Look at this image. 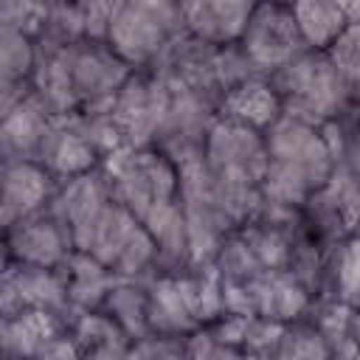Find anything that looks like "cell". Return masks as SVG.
Segmentation results:
<instances>
[{
  "instance_id": "32",
  "label": "cell",
  "mask_w": 360,
  "mask_h": 360,
  "mask_svg": "<svg viewBox=\"0 0 360 360\" xmlns=\"http://www.w3.org/2000/svg\"><path fill=\"white\" fill-rule=\"evenodd\" d=\"M340 160L346 163V169L352 172V177L360 186V124L343 132V149H340Z\"/></svg>"
},
{
  "instance_id": "22",
  "label": "cell",
  "mask_w": 360,
  "mask_h": 360,
  "mask_svg": "<svg viewBox=\"0 0 360 360\" xmlns=\"http://www.w3.org/2000/svg\"><path fill=\"white\" fill-rule=\"evenodd\" d=\"M143 222L121 202H115L110 197V202L104 205L84 250L93 253L98 262H104L110 270H115V264L121 262V256L138 242V236L143 233Z\"/></svg>"
},
{
  "instance_id": "30",
  "label": "cell",
  "mask_w": 360,
  "mask_h": 360,
  "mask_svg": "<svg viewBox=\"0 0 360 360\" xmlns=\"http://www.w3.org/2000/svg\"><path fill=\"white\" fill-rule=\"evenodd\" d=\"M48 8L39 0H0V25L22 31L28 37H39L45 25Z\"/></svg>"
},
{
  "instance_id": "1",
  "label": "cell",
  "mask_w": 360,
  "mask_h": 360,
  "mask_svg": "<svg viewBox=\"0 0 360 360\" xmlns=\"http://www.w3.org/2000/svg\"><path fill=\"white\" fill-rule=\"evenodd\" d=\"M343 127H315L290 115H281L267 132V177L262 200L284 208H304L309 194L321 188L335 172L343 149Z\"/></svg>"
},
{
  "instance_id": "23",
  "label": "cell",
  "mask_w": 360,
  "mask_h": 360,
  "mask_svg": "<svg viewBox=\"0 0 360 360\" xmlns=\"http://www.w3.org/2000/svg\"><path fill=\"white\" fill-rule=\"evenodd\" d=\"M73 309H98L118 276L87 250H73L62 264Z\"/></svg>"
},
{
  "instance_id": "37",
  "label": "cell",
  "mask_w": 360,
  "mask_h": 360,
  "mask_svg": "<svg viewBox=\"0 0 360 360\" xmlns=\"http://www.w3.org/2000/svg\"><path fill=\"white\" fill-rule=\"evenodd\" d=\"M183 3H186V0H183Z\"/></svg>"
},
{
  "instance_id": "12",
  "label": "cell",
  "mask_w": 360,
  "mask_h": 360,
  "mask_svg": "<svg viewBox=\"0 0 360 360\" xmlns=\"http://www.w3.org/2000/svg\"><path fill=\"white\" fill-rule=\"evenodd\" d=\"M3 236H6V259L39 264V267H62L68 256L76 250L70 231L59 222V217L51 208H42L3 228Z\"/></svg>"
},
{
  "instance_id": "2",
  "label": "cell",
  "mask_w": 360,
  "mask_h": 360,
  "mask_svg": "<svg viewBox=\"0 0 360 360\" xmlns=\"http://www.w3.org/2000/svg\"><path fill=\"white\" fill-rule=\"evenodd\" d=\"M281 96L284 115L326 127L352 129L360 124V96L338 73L326 51H307L270 76Z\"/></svg>"
},
{
  "instance_id": "8",
  "label": "cell",
  "mask_w": 360,
  "mask_h": 360,
  "mask_svg": "<svg viewBox=\"0 0 360 360\" xmlns=\"http://www.w3.org/2000/svg\"><path fill=\"white\" fill-rule=\"evenodd\" d=\"M73 90L79 98V110H101L110 107L127 79L135 73L129 62H124L104 39H82L68 48Z\"/></svg>"
},
{
  "instance_id": "17",
  "label": "cell",
  "mask_w": 360,
  "mask_h": 360,
  "mask_svg": "<svg viewBox=\"0 0 360 360\" xmlns=\"http://www.w3.org/2000/svg\"><path fill=\"white\" fill-rule=\"evenodd\" d=\"M284 115V104L270 76H250L233 84L217 101V118L250 127L256 132H267Z\"/></svg>"
},
{
  "instance_id": "19",
  "label": "cell",
  "mask_w": 360,
  "mask_h": 360,
  "mask_svg": "<svg viewBox=\"0 0 360 360\" xmlns=\"http://www.w3.org/2000/svg\"><path fill=\"white\" fill-rule=\"evenodd\" d=\"M70 318L48 309H22L0 318V349L6 357H42L45 346L68 332Z\"/></svg>"
},
{
  "instance_id": "21",
  "label": "cell",
  "mask_w": 360,
  "mask_h": 360,
  "mask_svg": "<svg viewBox=\"0 0 360 360\" xmlns=\"http://www.w3.org/2000/svg\"><path fill=\"white\" fill-rule=\"evenodd\" d=\"M68 329L79 357H129L132 338L104 309H73Z\"/></svg>"
},
{
  "instance_id": "20",
  "label": "cell",
  "mask_w": 360,
  "mask_h": 360,
  "mask_svg": "<svg viewBox=\"0 0 360 360\" xmlns=\"http://www.w3.org/2000/svg\"><path fill=\"white\" fill-rule=\"evenodd\" d=\"M141 222L146 225V231L152 233V239L158 245V273H177V270L191 267L188 228H186L180 197L160 202Z\"/></svg>"
},
{
  "instance_id": "4",
  "label": "cell",
  "mask_w": 360,
  "mask_h": 360,
  "mask_svg": "<svg viewBox=\"0 0 360 360\" xmlns=\"http://www.w3.org/2000/svg\"><path fill=\"white\" fill-rule=\"evenodd\" d=\"M155 70H160L166 79L186 87L188 93L211 101L214 107L233 84H239L250 76H262V73H256L250 59L242 53L239 42L236 45H211V42L191 37L188 31H180L172 37V42L166 45Z\"/></svg>"
},
{
  "instance_id": "9",
  "label": "cell",
  "mask_w": 360,
  "mask_h": 360,
  "mask_svg": "<svg viewBox=\"0 0 360 360\" xmlns=\"http://www.w3.org/2000/svg\"><path fill=\"white\" fill-rule=\"evenodd\" d=\"M166 79L155 70H135L110 104V115L121 129L124 146H155L163 110H166Z\"/></svg>"
},
{
  "instance_id": "25",
  "label": "cell",
  "mask_w": 360,
  "mask_h": 360,
  "mask_svg": "<svg viewBox=\"0 0 360 360\" xmlns=\"http://www.w3.org/2000/svg\"><path fill=\"white\" fill-rule=\"evenodd\" d=\"M321 295L360 307V231L329 248Z\"/></svg>"
},
{
  "instance_id": "10",
  "label": "cell",
  "mask_w": 360,
  "mask_h": 360,
  "mask_svg": "<svg viewBox=\"0 0 360 360\" xmlns=\"http://www.w3.org/2000/svg\"><path fill=\"white\" fill-rule=\"evenodd\" d=\"M174 34L180 31L169 28L155 11H149L138 0H118L104 42L135 70H146L158 65Z\"/></svg>"
},
{
  "instance_id": "35",
  "label": "cell",
  "mask_w": 360,
  "mask_h": 360,
  "mask_svg": "<svg viewBox=\"0 0 360 360\" xmlns=\"http://www.w3.org/2000/svg\"><path fill=\"white\" fill-rule=\"evenodd\" d=\"M45 8H53V6H62V3H70V0H39Z\"/></svg>"
},
{
  "instance_id": "15",
  "label": "cell",
  "mask_w": 360,
  "mask_h": 360,
  "mask_svg": "<svg viewBox=\"0 0 360 360\" xmlns=\"http://www.w3.org/2000/svg\"><path fill=\"white\" fill-rule=\"evenodd\" d=\"M0 152L3 160H39L45 141L56 124V118L45 110V104L34 96V90L20 98L14 107L0 112Z\"/></svg>"
},
{
  "instance_id": "29",
  "label": "cell",
  "mask_w": 360,
  "mask_h": 360,
  "mask_svg": "<svg viewBox=\"0 0 360 360\" xmlns=\"http://www.w3.org/2000/svg\"><path fill=\"white\" fill-rule=\"evenodd\" d=\"M326 56L346 79V84L360 96V22H352L329 48Z\"/></svg>"
},
{
  "instance_id": "24",
  "label": "cell",
  "mask_w": 360,
  "mask_h": 360,
  "mask_svg": "<svg viewBox=\"0 0 360 360\" xmlns=\"http://www.w3.org/2000/svg\"><path fill=\"white\" fill-rule=\"evenodd\" d=\"M290 8L312 51H326L352 25L340 0H295Z\"/></svg>"
},
{
  "instance_id": "16",
  "label": "cell",
  "mask_w": 360,
  "mask_h": 360,
  "mask_svg": "<svg viewBox=\"0 0 360 360\" xmlns=\"http://www.w3.org/2000/svg\"><path fill=\"white\" fill-rule=\"evenodd\" d=\"M259 0H186L183 31L211 45H236Z\"/></svg>"
},
{
  "instance_id": "28",
  "label": "cell",
  "mask_w": 360,
  "mask_h": 360,
  "mask_svg": "<svg viewBox=\"0 0 360 360\" xmlns=\"http://www.w3.org/2000/svg\"><path fill=\"white\" fill-rule=\"evenodd\" d=\"M276 357H332V349L315 321L304 315L281 323Z\"/></svg>"
},
{
  "instance_id": "5",
  "label": "cell",
  "mask_w": 360,
  "mask_h": 360,
  "mask_svg": "<svg viewBox=\"0 0 360 360\" xmlns=\"http://www.w3.org/2000/svg\"><path fill=\"white\" fill-rule=\"evenodd\" d=\"M110 197L143 219L160 202L180 197V169L158 146H124L101 160Z\"/></svg>"
},
{
  "instance_id": "7",
  "label": "cell",
  "mask_w": 360,
  "mask_h": 360,
  "mask_svg": "<svg viewBox=\"0 0 360 360\" xmlns=\"http://www.w3.org/2000/svg\"><path fill=\"white\" fill-rule=\"evenodd\" d=\"M301 217L309 233L326 248L360 231V186L343 160H338L329 180L309 194Z\"/></svg>"
},
{
  "instance_id": "3",
  "label": "cell",
  "mask_w": 360,
  "mask_h": 360,
  "mask_svg": "<svg viewBox=\"0 0 360 360\" xmlns=\"http://www.w3.org/2000/svg\"><path fill=\"white\" fill-rule=\"evenodd\" d=\"M202 158L219 183L236 225L248 222L262 205V186L270 163L264 132L217 118L208 129Z\"/></svg>"
},
{
  "instance_id": "36",
  "label": "cell",
  "mask_w": 360,
  "mask_h": 360,
  "mask_svg": "<svg viewBox=\"0 0 360 360\" xmlns=\"http://www.w3.org/2000/svg\"><path fill=\"white\" fill-rule=\"evenodd\" d=\"M270 3H281V6H292L295 0H270Z\"/></svg>"
},
{
  "instance_id": "26",
  "label": "cell",
  "mask_w": 360,
  "mask_h": 360,
  "mask_svg": "<svg viewBox=\"0 0 360 360\" xmlns=\"http://www.w3.org/2000/svg\"><path fill=\"white\" fill-rule=\"evenodd\" d=\"M98 309L110 312L132 340H138L141 335L152 332L149 329V290H146V278H118L110 287V292H107V298H104V304Z\"/></svg>"
},
{
  "instance_id": "27",
  "label": "cell",
  "mask_w": 360,
  "mask_h": 360,
  "mask_svg": "<svg viewBox=\"0 0 360 360\" xmlns=\"http://www.w3.org/2000/svg\"><path fill=\"white\" fill-rule=\"evenodd\" d=\"M37 70V39L0 25V90L28 87Z\"/></svg>"
},
{
  "instance_id": "33",
  "label": "cell",
  "mask_w": 360,
  "mask_h": 360,
  "mask_svg": "<svg viewBox=\"0 0 360 360\" xmlns=\"http://www.w3.org/2000/svg\"><path fill=\"white\" fill-rule=\"evenodd\" d=\"M346 338L354 346V357H360V307H352L349 323H346Z\"/></svg>"
},
{
  "instance_id": "14",
  "label": "cell",
  "mask_w": 360,
  "mask_h": 360,
  "mask_svg": "<svg viewBox=\"0 0 360 360\" xmlns=\"http://www.w3.org/2000/svg\"><path fill=\"white\" fill-rule=\"evenodd\" d=\"M59 180L39 160H3V197L0 222L3 228L51 205Z\"/></svg>"
},
{
  "instance_id": "13",
  "label": "cell",
  "mask_w": 360,
  "mask_h": 360,
  "mask_svg": "<svg viewBox=\"0 0 360 360\" xmlns=\"http://www.w3.org/2000/svg\"><path fill=\"white\" fill-rule=\"evenodd\" d=\"M107 202H110L107 180H104L101 169H93L87 174L62 180L48 208L70 231L76 250H84V245H87V239H90Z\"/></svg>"
},
{
  "instance_id": "31",
  "label": "cell",
  "mask_w": 360,
  "mask_h": 360,
  "mask_svg": "<svg viewBox=\"0 0 360 360\" xmlns=\"http://www.w3.org/2000/svg\"><path fill=\"white\" fill-rule=\"evenodd\" d=\"M129 357H188V335L146 332L129 346Z\"/></svg>"
},
{
  "instance_id": "6",
  "label": "cell",
  "mask_w": 360,
  "mask_h": 360,
  "mask_svg": "<svg viewBox=\"0 0 360 360\" xmlns=\"http://www.w3.org/2000/svg\"><path fill=\"white\" fill-rule=\"evenodd\" d=\"M239 48L262 76H273L301 53L312 51L292 17V8L270 0L256 3Z\"/></svg>"
},
{
  "instance_id": "34",
  "label": "cell",
  "mask_w": 360,
  "mask_h": 360,
  "mask_svg": "<svg viewBox=\"0 0 360 360\" xmlns=\"http://www.w3.org/2000/svg\"><path fill=\"white\" fill-rule=\"evenodd\" d=\"M340 6L352 17V22H360V0H340Z\"/></svg>"
},
{
  "instance_id": "18",
  "label": "cell",
  "mask_w": 360,
  "mask_h": 360,
  "mask_svg": "<svg viewBox=\"0 0 360 360\" xmlns=\"http://www.w3.org/2000/svg\"><path fill=\"white\" fill-rule=\"evenodd\" d=\"M39 163L62 183V180H70V177L98 169L101 155L93 146V141L82 132V127L73 121V115H68V118H56V124L45 141V149L39 155Z\"/></svg>"
},
{
  "instance_id": "11",
  "label": "cell",
  "mask_w": 360,
  "mask_h": 360,
  "mask_svg": "<svg viewBox=\"0 0 360 360\" xmlns=\"http://www.w3.org/2000/svg\"><path fill=\"white\" fill-rule=\"evenodd\" d=\"M22 309H48L70 318L73 304L68 295L65 270L6 259L0 278V318Z\"/></svg>"
}]
</instances>
